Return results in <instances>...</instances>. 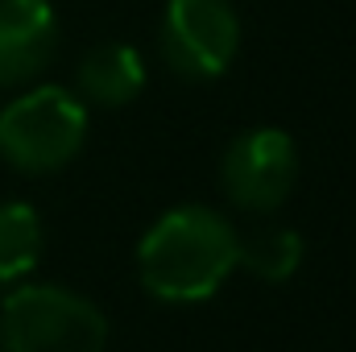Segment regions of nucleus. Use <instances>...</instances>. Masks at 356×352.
Returning a JSON list of instances; mask_svg holds the SVG:
<instances>
[{
    "label": "nucleus",
    "instance_id": "obj_2",
    "mask_svg": "<svg viewBox=\"0 0 356 352\" xmlns=\"http://www.w3.org/2000/svg\"><path fill=\"white\" fill-rule=\"evenodd\" d=\"M88 137V104L71 88L42 83L0 108V158L21 175L63 170Z\"/></svg>",
    "mask_w": 356,
    "mask_h": 352
},
{
    "label": "nucleus",
    "instance_id": "obj_6",
    "mask_svg": "<svg viewBox=\"0 0 356 352\" xmlns=\"http://www.w3.org/2000/svg\"><path fill=\"white\" fill-rule=\"evenodd\" d=\"M58 50V13L50 0H0V88L33 83Z\"/></svg>",
    "mask_w": 356,
    "mask_h": 352
},
{
    "label": "nucleus",
    "instance_id": "obj_4",
    "mask_svg": "<svg viewBox=\"0 0 356 352\" xmlns=\"http://www.w3.org/2000/svg\"><path fill=\"white\" fill-rule=\"evenodd\" d=\"M241 50V17L228 0H166L162 58L182 79H220Z\"/></svg>",
    "mask_w": 356,
    "mask_h": 352
},
{
    "label": "nucleus",
    "instance_id": "obj_7",
    "mask_svg": "<svg viewBox=\"0 0 356 352\" xmlns=\"http://www.w3.org/2000/svg\"><path fill=\"white\" fill-rule=\"evenodd\" d=\"M79 91L99 108H124L145 91V63L129 42H99L79 63Z\"/></svg>",
    "mask_w": 356,
    "mask_h": 352
},
{
    "label": "nucleus",
    "instance_id": "obj_1",
    "mask_svg": "<svg viewBox=\"0 0 356 352\" xmlns=\"http://www.w3.org/2000/svg\"><path fill=\"white\" fill-rule=\"evenodd\" d=\"M236 228L199 203H186L154 220L137 245L141 286L158 303H203L236 269Z\"/></svg>",
    "mask_w": 356,
    "mask_h": 352
},
{
    "label": "nucleus",
    "instance_id": "obj_8",
    "mask_svg": "<svg viewBox=\"0 0 356 352\" xmlns=\"http://www.w3.org/2000/svg\"><path fill=\"white\" fill-rule=\"evenodd\" d=\"M42 262V216L33 203H0V286L21 282Z\"/></svg>",
    "mask_w": 356,
    "mask_h": 352
},
{
    "label": "nucleus",
    "instance_id": "obj_3",
    "mask_svg": "<svg viewBox=\"0 0 356 352\" xmlns=\"http://www.w3.org/2000/svg\"><path fill=\"white\" fill-rule=\"evenodd\" d=\"M0 349L4 352H104V311L54 282L17 286L0 303Z\"/></svg>",
    "mask_w": 356,
    "mask_h": 352
},
{
    "label": "nucleus",
    "instance_id": "obj_5",
    "mask_svg": "<svg viewBox=\"0 0 356 352\" xmlns=\"http://www.w3.org/2000/svg\"><path fill=\"white\" fill-rule=\"evenodd\" d=\"M224 195L245 211H277L298 182V145L286 129L257 125L232 137L220 162Z\"/></svg>",
    "mask_w": 356,
    "mask_h": 352
},
{
    "label": "nucleus",
    "instance_id": "obj_9",
    "mask_svg": "<svg viewBox=\"0 0 356 352\" xmlns=\"http://www.w3.org/2000/svg\"><path fill=\"white\" fill-rule=\"evenodd\" d=\"M302 253H307V245H302V237H298L294 228L269 224V228L249 232V237L236 245V265H245L253 278L277 286V282H290V278L298 273Z\"/></svg>",
    "mask_w": 356,
    "mask_h": 352
}]
</instances>
